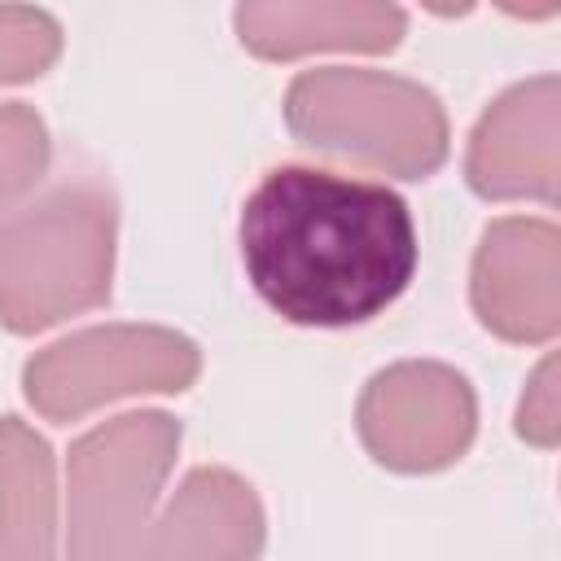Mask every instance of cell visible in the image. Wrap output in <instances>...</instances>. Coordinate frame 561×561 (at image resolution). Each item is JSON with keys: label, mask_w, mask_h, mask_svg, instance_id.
<instances>
[{"label": "cell", "mask_w": 561, "mask_h": 561, "mask_svg": "<svg viewBox=\"0 0 561 561\" xmlns=\"http://www.w3.org/2000/svg\"><path fill=\"white\" fill-rule=\"evenodd\" d=\"M241 263L254 294L289 324L346 329L381 316L416 276V224L373 180L276 167L241 206Z\"/></svg>", "instance_id": "1"}, {"label": "cell", "mask_w": 561, "mask_h": 561, "mask_svg": "<svg viewBox=\"0 0 561 561\" xmlns=\"http://www.w3.org/2000/svg\"><path fill=\"white\" fill-rule=\"evenodd\" d=\"M118 210L105 184L61 180L0 219V324L44 333L110 298Z\"/></svg>", "instance_id": "2"}, {"label": "cell", "mask_w": 561, "mask_h": 561, "mask_svg": "<svg viewBox=\"0 0 561 561\" xmlns=\"http://www.w3.org/2000/svg\"><path fill=\"white\" fill-rule=\"evenodd\" d=\"M285 123L302 145L399 180L434 175L451 140L430 88L359 66L302 70L285 92Z\"/></svg>", "instance_id": "3"}, {"label": "cell", "mask_w": 561, "mask_h": 561, "mask_svg": "<svg viewBox=\"0 0 561 561\" xmlns=\"http://www.w3.org/2000/svg\"><path fill=\"white\" fill-rule=\"evenodd\" d=\"M175 456L180 421L167 412H123L75 438L66 460V552L79 561L136 557Z\"/></svg>", "instance_id": "4"}, {"label": "cell", "mask_w": 561, "mask_h": 561, "mask_svg": "<svg viewBox=\"0 0 561 561\" xmlns=\"http://www.w3.org/2000/svg\"><path fill=\"white\" fill-rule=\"evenodd\" d=\"M202 351L162 324H96L35 351L22 368L26 403L66 425L127 394H180L197 381Z\"/></svg>", "instance_id": "5"}, {"label": "cell", "mask_w": 561, "mask_h": 561, "mask_svg": "<svg viewBox=\"0 0 561 561\" xmlns=\"http://www.w3.org/2000/svg\"><path fill=\"white\" fill-rule=\"evenodd\" d=\"M364 451L394 473H434L456 465L478 430L473 386L434 359L381 368L355 408Z\"/></svg>", "instance_id": "6"}, {"label": "cell", "mask_w": 561, "mask_h": 561, "mask_svg": "<svg viewBox=\"0 0 561 561\" xmlns=\"http://www.w3.org/2000/svg\"><path fill=\"white\" fill-rule=\"evenodd\" d=\"M473 316L504 342H552L561 329V232L548 219L508 215L486 224L473 272Z\"/></svg>", "instance_id": "7"}, {"label": "cell", "mask_w": 561, "mask_h": 561, "mask_svg": "<svg viewBox=\"0 0 561 561\" xmlns=\"http://www.w3.org/2000/svg\"><path fill=\"white\" fill-rule=\"evenodd\" d=\"M469 188L486 202L557 197L561 175V83L535 75L486 105L465 153Z\"/></svg>", "instance_id": "8"}, {"label": "cell", "mask_w": 561, "mask_h": 561, "mask_svg": "<svg viewBox=\"0 0 561 561\" xmlns=\"http://www.w3.org/2000/svg\"><path fill=\"white\" fill-rule=\"evenodd\" d=\"M237 39L263 61L307 53H394L408 18L394 0H237Z\"/></svg>", "instance_id": "9"}, {"label": "cell", "mask_w": 561, "mask_h": 561, "mask_svg": "<svg viewBox=\"0 0 561 561\" xmlns=\"http://www.w3.org/2000/svg\"><path fill=\"white\" fill-rule=\"evenodd\" d=\"M263 552V504L245 478L232 469H193L162 517L140 539L136 557L175 561H245Z\"/></svg>", "instance_id": "10"}, {"label": "cell", "mask_w": 561, "mask_h": 561, "mask_svg": "<svg viewBox=\"0 0 561 561\" xmlns=\"http://www.w3.org/2000/svg\"><path fill=\"white\" fill-rule=\"evenodd\" d=\"M57 552V482L48 443L18 416H0V561Z\"/></svg>", "instance_id": "11"}, {"label": "cell", "mask_w": 561, "mask_h": 561, "mask_svg": "<svg viewBox=\"0 0 561 561\" xmlns=\"http://www.w3.org/2000/svg\"><path fill=\"white\" fill-rule=\"evenodd\" d=\"M61 57V26L35 4H0V88L39 79Z\"/></svg>", "instance_id": "12"}, {"label": "cell", "mask_w": 561, "mask_h": 561, "mask_svg": "<svg viewBox=\"0 0 561 561\" xmlns=\"http://www.w3.org/2000/svg\"><path fill=\"white\" fill-rule=\"evenodd\" d=\"M48 167V127L44 118L13 101L0 105V210L18 202Z\"/></svg>", "instance_id": "13"}, {"label": "cell", "mask_w": 561, "mask_h": 561, "mask_svg": "<svg viewBox=\"0 0 561 561\" xmlns=\"http://www.w3.org/2000/svg\"><path fill=\"white\" fill-rule=\"evenodd\" d=\"M557 390H561L557 355H543V364L530 373V381L522 390V403H517V434L530 447H543L548 451L561 438V403H557Z\"/></svg>", "instance_id": "14"}, {"label": "cell", "mask_w": 561, "mask_h": 561, "mask_svg": "<svg viewBox=\"0 0 561 561\" xmlns=\"http://www.w3.org/2000/svg\"><path fill=\"white\" fill-rule=\"evenodd\" d=\"M504 13H513V18H526V22H543V18H552L557 13V4L561 0H495Z\"/></svg>", "instance_id": "15"}, {"label": "cell", "mask_w": 561, "mask_h": 561, "mask_svg": "<svg viewBox=\"0 0 561 561\" xmlns=\"http://www.w3.org/2000/svg\"><path fill=\"white\" fill-rule=\"evenodd\" d=\"M421 9H430L438 18H460V13L473 9V0H421Z\"/></svg>", "instance_id": "16"}]
</instances>
